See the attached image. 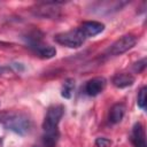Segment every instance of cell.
Wrapping results in <instances>:
<instances>
[{
  "mask_svg": "<svg viewBox=\"0 0 147 147\" xmlns=\"http://www.w3.org/2000/svg\"><path fill=\"white\" fill-rule=\"evenodd\" d=\"M1 142H2V139H1V138H0V145H1Z\"/></svg>",
  "mask_w": 147,
  "mask_h": 147,
  "instance_id": "obj_17",
  "label": "cell"
},
{
  "mask_svg": "<svg viewBox=\"0 0 147 147\" xmlns=\"http://www.w3.org/2000/svg\"><path fill=\"white\" fill-rule=\"evenodd\" d=\"M85 39H86L85 34L83 33V31L79 28L70 30V31L57 33L54 37V40L57 44H60L62 46H65V47H69V48H78V47H80L84 44Z\"/></svg>",
  "mask_w": 147,
  "mask_h": 147,
  "instance_id": "obj_2",
  "label": "cell"
},
{
  "mask_svg": "<svg viewBox=\"0 0 147 147\" xmlns=\"http://www.w3.org/2000/svg\"><path fill=\"white\" fill-rule=\"evenodd\" d=\"M95 145H96V147H110L111 146V141L108 138L99 137L95 140Z\"/></svg>",
  "mask_w": 147,
  "mask_h": 147,
  "instance_id": "obj_16",
  "label": "cell"
},
{
  "mask_svg": "<svg viewBox=\"0 0 147 147\" xmlns=\"http://www.w3.org/2000/svg\"><path fill=\"white\" fill-rule=\"evenodd\" d=\"M79 29L83 31V33L87 38V37H94L101 33L105 30V25L96 21H87V22H84Z\"/></svg>",
  "mask_w": 147,
  "mask_h": 147,
  "instance_id": "obj_7",
  "label": "cell"
},
{
  "mask_svg": "<svg viewBox=\"0 0 147 147\" xmlns=\"http://www.w3.org/2000/svg\"><path fill=\"white\" fill-rule=\"evenodd\" d=\"M137 42V39L132 34H125L123 37H121L119 39H117L115 42H113L109 48L106 51V55L108 56H118L122 55L123 53L127 52L129 49H131Z\"/></svg>",
  "mask_w": 147,
  "mask_h": 147,
  "instance_id": "obj_3",
  "label": "cell"
},
{
  "mask_svg": "<svg viewBox=\"0 0 147 147\" xmlns=\"http://www.w3.org/2000/svg\"><path fill=\"white\" fill-rule=\"evenodd\" d=\"M146 63H147L146 57L141 59L140 61H138V62H136V63L133 64V70H134L136 72L140 74L141 71H144V70H145V68H146Z\"/></svg>",
  "mask_w": 147,
  "mask_h": 147,
  "instance_id": "obj_15",
  "label": "cell"
},
{
  "mask_svg": "<svg viewBox=\"0 0 147 147\" xmlns=\"http://www.w3.org/2000/svg\"><path fill=\"white\" fill-rule=\"evenodd\" d=\"M0 123L9 131L24 136L31 129V119L24 113L5 111L0 114Z\"/></svg>",
  "mask_w": 147,
  "mask_h": 147,
  "instance_id": "obj_1",
  "label": "cell"
},
{
  "mask_svg": "<svg viewBox=\"0 0 147 147\" xmlns=\"http://www.w3.org/2000/svg\"><path fill=\"white\" fill-rule=\"evenodd\" d=\"M114 86H116L117 88H125L131 86L134 83V76L131 74H126V72H121V74H116L113 79H111Z\"/></svg>",
  "mask_w": 147,
  "mask_h": 147,
  "instance_id": "obj_9",
  "label": "cell"
},
{
  "mask_svg": "<svg viewBox=\"0 0 147 147\" xmlns=\"http://www.w3.org/2000/svg\"><path fill=\"white\" fill-rule=\"evenodd\" d=\"M63 113H64V108L61 105H54V106L49 107L47 113H46L44 123H42L44 132L59 130L57 126H59V123L63 116Z\"/></svg>",
  "mask_w": 147,
  "mask_h": 147,
  "instance_id": "obj_4",
  "label": "cell"
},
{
  "mask_svg": "<svg viewBox=\"0 0 147 147\" xmlns=\"http://www.w3.org/2000/svg\"><path fill=\"white\" fill-rule=\"evenodd\" d=\"M137 103L141 109L146 108V103H147V87L144 86L140 88L139 93H138V99H137Z\"/></svg>",
  "mask_w": 147,
  "mask_h": 147,
  "instance_id": "obj_14",
  "label": "cell"
},
{
  "mask_svg": "<svg viewBox=\"0 0 147 147\" xmlns=\"http://www.w3.org/2000/svg\"><path fill=\"white\" fill-rule=\"evenodd\" d=\"M125 114V106L123 103H115L109 111V122L113 124L119 123Z\"/></svg>",
  "mask_w": 147,
  "mask_h": 147,
  "instance_id": "obj_10",
  "label": "cell"
},
{
  "mask_svg": "<svg viewBox=\"0 0 147 147\" xmlns=\"http://www.w3.org/2000/svg\"><path fill=\"white\" fill-rule=\"evenodd\" d=\"M75 88V80L72 78H68L64 80L63 85H62V90H61V95L65 99H70L71 98V93Z\"/></svg>",
  "mask_w": 147,
  "mask_h": 147,
  "instance_id": "obj_13",
  "label": "cell"
},
{
  "mask_svg": "<svg viewBox=\"0 0 147 147\" xmlns=\"http://www.w3.org/2000/svg\"><path fill=\"white\" fill-rule=\"evenodd\" d=\"M60 138L59 130L55 131H47L42 134V144L45 147H55Z\"/></svg>",
  "mask_w": 147,
  "mask_h": 147,
  "instance_id": "obj_12",
  "label": "cell"
},
{
  "mask_svg": "<svg viewBox=\"0 0 147 147\" xmlns=\"http://www.w3.org/2000/svg\"><path fill=\"white\" fill-rule=\"evenodd\" d=\"M106 87V79L103 77H94L85 85V92L90 96H96Z\"/></svg>",
  "mask_w": 147,
  "mask_h": 147,
  "instance_id": "obj_6",
  "label": "cell"
},
{
  "mask_svg": "<svg viewBox=\"0 0 147 147\" xmlns=\"http://www.w3.org/2000/svg\"><path fill=\"white\" fill-rule=\"evenodd\" d=\"M132 144L134 147H147L146 145V134L145 129L141 123H136L132 129V137H131Z\"/></svg>",
  "mask_w": 147,
  "mask_h": 147,
  "instance_id": "obj_8",
  "label": "cell"
},
{
  "mask_svg": "<svg viewBox=\"0 0 147 147\" xmlns=\"http://www.w3.org/2000/svg\"><path fill=\"white\" fill-rule=\"evenodd\" d=\"M31 48H33V51L42 59H52L56 55V49L55 47L51 46V45H41V44H38V45H34V46H31Z\"/></svg>",
  "mask_w": 147,
  "mask_h": 147,
  "instance_id": "obj_11",
  "label": "cell"
},
{
  "mask_svg": "<svg viewBox=\"0 0 147 147\" xmlns=\"http://www.w3.org/2000/svg\"><path fill=\"white\" fill-rule=\"evenodd\" d=\"M60 2H42L38 5L32 11L36 16L42 18H56L60 16V8L56 6Z\"/></svg>",
  "mask_w": 147,
  "mask_h": 147,
  "instance_id": "obj_5",
  "label": "cell"
}]
</instances>
